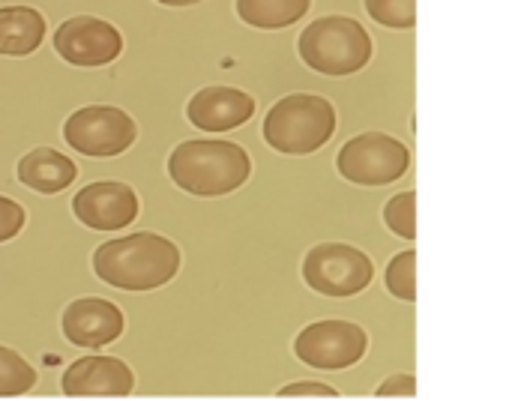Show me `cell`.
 Wrapping results in <instances>:
<instances>
[{"label": "cell", "mask_w": 512, "mask_h": 401, "mask_svg": "<svg viewBox=\"0 0 512 401\" xmlns=\"http://www.w3.org/2000/svg\"><path fill=\"white\" fill-rule=\"evenodd\" d=\"M369 339L351 321H318L294 339V354L312 369L339 372L363 360Z\"/></svg>", "instance_id": "cell-8"}, {"label": "cell", "mask_w": 512, "mask_h": 401, "mask_svg": "<svg viewBox=\"0 0 512 401\" xmlns=\"http://www.w3.org/2000/svg\"><path fill=\"white\" fill-rule=\"evenodd\" d=\"M24 210L21 204H15L12 198H3L0 195V243L12 240L21 228H24Z\"/></svg>", "instance_id": "cell-21"}, {"label": "cell", "mask_w": 512, "mask_h": 401, "mask_svg": "<svg viewBox=\"0 0 512 401\" xmlns=\"http://www.w3.org/2000/svg\"><path fill=\"white\" fill-rule=\"evenodd\" d=\"M75 177H78V165L51 147H36L18 162V180L42 195L63 192Z\"/></svg>", "instance_id": "cell-14"}, {"label": "cell", "mask_w": 512, "mask_h": 401, "mask_svg": "<svg viewBox=\"0 0 512 401\" xmlns=\"http://www.w3.org/2000/svg\"><path fill=\"white\" fill-rule=\"evenodd\" d=\"M408 165V147L384 132H363L351 138L336 156L339 174L357 186H387L399 180L408 171Z\"/></svg>", "instance_id": "cell-5"}, {"label": "cell", "mask_w": 512, "mask_h": 401, "mask_svg": "<svg viewBox=\"0 0 512 401\" xmlns=\"http://www.w3.org/2000/svg\"><path fill=\"white\" fill-rule=\"evenodd\" d=\"M297 51L303 63L321 75H351L372 60V39L360 21L324 15L300 33Z\"/></svg>", "instance_id": "cell-4"}, {"label": "cell", "mask_w": 512, "mask_h": 401, "mask_svg": "<svg viewBox=\"0 0 512 401\" xmlns=\"http://www.w3.org/2000/svg\"><path fill=\"white\" fill-rule=\"evenodd\" d=\"M375 267L366 252L345 243L312 246L303 258V279L324 297H354L369 288Z\"/></svg>", "instance_id": "cell-6"}, {"label": "cell", "mask_w": 512, "mask_h": 401, "mask_svg": "<svg viewBox=\"0 0 512 401\" xmlns=\"http://www.w3.org/2000/svg\"><path fill=\"white\" fill-rule=\"evenodd\" d=\"M96 276L123 291H153L171 282L180 270V249L150 231L108 240L93 252Z\"/></svg>", "instance_id": "cell-1"}, {"label": "cell", "mask_w": 512, "mask_h": 401, "mask_svg": "<svg viewBox=\"0 0 512 401\" xmlns=\"http://www.w3.org/2000/svg\"><path fill=\"white\" fill-rule=\"evenodd\" d=\"M312 0H237V15L261 30H279L300 21Z\"/></svg>", "instance_id": "cell-16"}, {"label": "cell", "mask_w": 512, "mask_h": 401, "mask_svg": "<svg viewBox=\"0 0 512 401\" xmlns=\"http://www.w3.org/2000/svg\"><path fill=\"white\" fill-rule=\"evenodd\" d=\"M165 6H189V3H201V0H159Z\"/></svg>", "instance_id": "cell-24"}, {"label": "cell", "mask_w": 512, "mask_h": 401, "mask_svg": "<svg viewBox=\"0 0 512 401\" xmlns=\"http://www.w3.org/2000/svg\"><path fill=\"white\" fill-rule=\"evenodd\" d=\"M336 132V108L318 93L282 96L264 120V138L273 150L288 156L315 153Z\"/></svg>", "instance_id": "cell-3"}, {"label": "cell", "mask_w": 512, "mask_h": 401, "mask_svg": "<svg viewBox=\"0 0 512 401\" xmlns=\"http://www.w3.org/2000/svg\"><path fill=\"white\" fill-rule=\"evenodd\" d=\"M54 48L72 66H105L123 51V36L114 24L102 18L75 15L57 27Z\"/></svg>", "instance_id": "cell-9"}, {"label": "cell", "mask_w": 512, "mask_h": 401, "mask_svg": "<svg viewBox=\"0 0 512 401\" xmlns=\"http://www.w3.org/2000/svg\"><path fill=\"white\" fill-rule=\"evenodd\" d=\"M417 195L414 192H402L396 198L387 201L384 207V222L393 234H399L402 240H414L417 237Z\"/></svg>", "instance_id": "cell-18"}, {"label": "cell", "mask_w": 512, "mask_h": 401, "mask_svg": "<svg viewBox=\"0 0 512 401\" xmlns=\"http://www.w3.org/2000/svg\"><path fill=\"white\" fill-rule=\"evenodd\" d=\"M282 399H336L339 393L327 384H315V381H303V384H291L279 393Z\"/></svg>", "instance_id": "cell-22"}, {"label": "cell", "mask_w": 512, "mask_h": 401, "mask_svg": "<svg viewBox=\"0 0 512 401\" xmlns=\"http://www.w3.org/2000/svg\"><path fill=\"white\" fill-rule=\"evenodd\" d=\"M252 114H255V99L249 93L237 90V87H204L186 105L189 123L204 129V132L237 129Z\"/></svg>", "instance_id": "cell-13"}, {"label": "cell", "mask_w": 512, "mask_h": 401, "mask_svg": "<svg viewBox=\"0 0 512 401\" xmlns=\"http://www.w3.org/2000/svg\"><path fill=\"white\" fill-rule=\"evenodd\" d=\"M123 333V312L99 297H84L66 306L63 336L78 348H105Z\"/></svg>", "instance_id": "cell-12"}, {"label": "cell", "mask_w": 512, "mask_h": 401, "mask_svg": "<svg viewBox=\"0 0 512 401\" xmlns=\"http://www.w3.org/2000/svg\"><path fill=\"white\" fill-rule=\"evenodd\" d=\"M33 384H36L33 366L21 354L0 348V399L24 396L27 390H33Z\"/></svg>", "instance_id": "cell-17"}, {"label": "cell", "mask_w": 512, "mask_h": 401, "mask_svg": "<svg viewBox=\"0 0 512 401\" xmlns=\"http://www.w3.org/2000/svg\"><path fill=\"white\" fill-rule=\"evenodd\" d=\"M366 12L384 27L408 30L417 24V0H366Z\"/></svg>", "instance_id": "cell-19"}, {"label": "cell", "mask_w": 512, "mask_h": 401, "mask_svg": "<svg viewBox=\"0 0 512 401\" xmlns=\"http://www.w3.org/2000/svg\"><path fill=\"white\" fill-rule=\"evenodd\" d=\"M135 120L114 105H87L78 108L63 123V138L84 156H120L135 144Z\"/></svg>", "instance_id": "cell-7"}, {"label": "cell", "mask_w": 512, "mask_h": 401, "mask_svg": "<svg viewBox=\"0 0 512 401\" xmlns=\"http://www.w3.org/2000/svg\"><path fill=\"white\" fill-rule=\"evenodd\" d=\"M249 153L234 141H183L168 159L171 180L201 198H216L240 189L249 180Z\"/></svg>", "instance_id": "cell-2"}, {"label": "cell", "mask_w": 512, "mask_h": 401, "mask_svg": "<svg viewBox=\"0 0 512 401\" xmlns=\"http://www.w3.org/2000/svg\"><path fill=\"white\" fill-rule=\"evenodd\" d=\"M414 393H417V378L414 375H393V378H387L378 387V396L381 399H390V396H414Z\"/></svg>", "instance_id": "cell-23"}, {"label": "cell", "mask_w": 512, "mask_h": 401, "mask_svg": "<svg viewBox=\"0 0 512 401\" xmlns=\"http://www.w3.org/2000/svg\"><path fill=\"white\" fill-rule=\"evenodd\" d=\"M135 387L132 369L117 357H81L63 372L69 399H123Z\"/></svg>", "instance_id": "cell-11"}, {"label": "cell", "mask_w": 512, "mask_h": 401, "mask_svg": "<svg viewBox=\"0 0 512 401\" xmlns=\"http://www.w3.org/2000/svg\"><path fill=\"white\" fill-rule=\"evenodd\" d=\"M45 39V18L33 6L0 9V54L24 57L33 54Z\"/></svg>", "instance_id": "cell-15"}, {"label": "cell", "mask_w": 512, "mask_h": 401, "mask_svg": "<svg viewBox=\"0 0 512 401\" xmlns=\"http://www.w3.org/2000/svg\"><path fill=\"white\" fill-rule=\"evenodd\" d=\"M414 264H417V255L408 249V252H399L390 267H387V288L393 297L405 300V303H414L417 300V282H414Z\"/></svg>", "instance_id": "cell-20"}, {"label": "cell", "mask_w": 512, "mask_h": 401, "mask_svg": "<svg viewBox=\"0 0 512 401\" xmlns=\"http://www.w3.org/2000/svg\"><path fill=\"white\" fill-rule=\"evenodd\" d=\"M72 210H75L78 222H84L93 231H120L135 222L138 195L126 183L102 180V183L84 186L75 195Z\"/></svg>", "instance_id": "cell-10"}]
</instances>
